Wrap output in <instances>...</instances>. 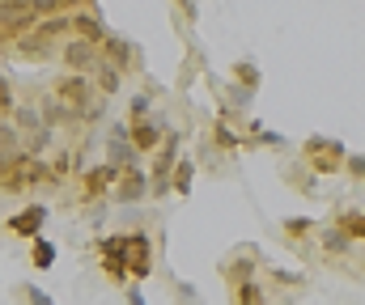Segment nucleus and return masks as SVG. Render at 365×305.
I'll list each match as a JSON object with an SVG mask.
<instances>
[{
  "label": "nucleus",
  "mask_w": 365,
  "mask_h": 305,
  "mask_svg": "<svg viewBox=\"0 0 365 305\" xmlns=\"http://www.w3.org/2000/svg\"><path fill=\"white\" fill-rule=\"evenodd\" d=\"M30 259H34V267H51V263H56V246L38 237V242H34V255H30Z\"/></svg>",
  "instance_id": "obj_5"
},
{
  "label": "nucleus",
  "mask_w": 365,
  "mask_h": 305,
  "mask_svg": "<svg viewBox=\"0 0 365 305\" xmlns=\"http://www.w3.org/2000/svg\"><path fill=\"white\" fill-rule=\"evenodd\" d=\"M43 220H47V208H43V203H34V208L17 212V216L9 220V229H13V233H26V237H34V233L43 229Z\"/></svg>",
  "instance_id": "obj_3"
},
{
  "label": "nucleus",
  "mask_w": 365,
  "mask_h": 305,
  "mask_svg": "<svg viewBox=\"0 0 365 305\" xmlns=\"http://www.w3.org/2000/svg\"><path fill=\"white\" fill-rule=\"evenodd\" d=\"M60 98L68 102V106H86V102H90L86 77H64V81H60Z\"/></svg>",
  "instance_id": "obj_4"
},
{
  "label": "nucleus",
  "mask_w": 365,
  "mask_h": 305,
  "mask_svg": "<svg viewBox=\"0 0 365 305\" xmlns=\"http://www.w3.org/2000/svg\"><path fill=\"white\" fill-rule=\"evenodd\" d=\"M64 60H68V68H77V77H81L86 68H93V64H98V51H93L90 38H73V43L64 47Z\"/></svg>",
  "instance_id": "obj_2"
},
{
  "label": "nucleus",
  "mask_w": 365,
  "mask_h": 305,
  "mask_svg": "<svg viewBox=\"0 0 365 305\" xmlns=\"http://www.w3.org/2000/svg\"><path fill=\"white\" fill-rule=\"evenodd\" d=\"M102 263L115 280L132 276H149V242L145 237H110L102 242Z\"/></svg>",
  "instance_id": "obj_1"
}]
</instances>
